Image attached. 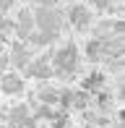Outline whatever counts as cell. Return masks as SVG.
<instances>
[{
    "label": "cell",
    "instance_id": "6",
    "mask_svg": "<svg viewBox=\"0 0 125 128\" xmlns=\"http://www.w3.org/2000/svg\"><path fill=\"white\" fill-rule=\"evenodd\" d=\"M26 50L24 47H16V52H13V66H26Z\"/></svg>",
    "mask_w": 125,
    "mask_h": 128
},
{
    "label": "cell",
    "instance_id": "2",
    "mask_svg": "<svg viewBox=\"0 0 125 128\" xmlns=\"http://www.w3.org/2000/svg\"><path fill=\"white\" fill-rule=\"evenodd\" d=\"M55 60H58V68L70 71V68L76 66V47H62L58 55H55Z\"/></svg>",
    "mask_w": 125,
    "mask_h": 128
},
{
    "label": "cell",
    "instance_id": "1",
    "mask_svg": "<svg viewBox=\"0 0 125 128\" xmlns=\"http://www.w3.org/2000/svg\"><path fill=\"white\" fill-rule=\"evenodd\" d=\"M55 21H58V16L50 10V5H44V8H39V10H37V26L42 29V32L55 34Z\"/></svg>",
    "mask_w": 125,
    "mask_h": 128
},
{
    "label": "cell",
    "instance_id": "3",
    "mask_svg": "<svg viewBox=\"0 0 125 128\" xmlns=\"http://www.w3.org/2000/svg\"><path fill=\"white\" fill-rule=\"evenodd\" d=\"M3 92H8V94H21V89H24V81H21L16 73H5L3 76V86H0Z\"/></svg>",
    "mask_w": 125,
    "mask_h": 128
},
{
    "label": "cell",
    "instance_id": "5",
    "mask_svg": "<svg viewBox=\"0 0 125 128\" xmlns=\"http://www.w3.org/2000/svg\"><path fill=\"white\" fill-rule=\"evenodd\" d=\"M16 29H18V34H21V37H29V32H31V16H29V10H21Z\"/></svg>",
    "mask_w": 125,
    "mask_h": 128
},
{
    "label": "cell",
    "instance_id": "7",
    "mask_svg": "<svg viewBox=\"0 0 125 128\" xmlns=\"http://www.w3.org/2000/svg\"><path fill=\"white\" fill-rule=\"evenodd\" d=\"M10 5H13V0H0V13H5Z\"/></svg>",
    "mask_w": 125,
    "mask_h": 128
},
{
    "label": "cell",
    "instance_id": "4",
    "mask_svg": "<svg viewBox=\"0 0 125 128\" xmlns=\"http://www.w3.org/2000/svg\"><path fill=\"white\" fill-rule=\"evenodd\" d=\"M70 21L76 29H86L89 21H91V16H89L86 8H81V5H76V8H70Z\"/></svg>",
    "mask_w": 125,
    "mask_h": 128
}]
</instances>
